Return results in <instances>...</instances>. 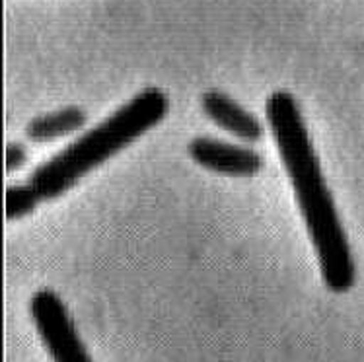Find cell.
I'll return each instance as SVG.
<instances>
[{
	"label": "cell",
	"mask_w": 364,
	"mask_h": 362,
	"mask_svg": "<svg viewBox=\"0 0 364 362\" xmlns=\"http://www.w3.org/2000/svg\"><path fill=\"white\" fill-rule=\"evenodd\" d=\"M265 111L318 253L323 282L333 292H347L357 281L355 259L333 195L327 189L320 160L314 152L302 111L289 92H275L267 100Z\"/></svg>",
	"instance_id": "1"
},
{
	"label": "cell",
	"mask_w": 364,
	"mask_h": 362,
	"mask_svg": "<svg viewBox=\"0 0 364 362\" xmlns=\"http://www.w3.org/2000/svg\"><path fill=\"white\" fill-rule=\"evenodd\" d=\"M84 123H86V113L80 107L70 105L65 110L33 119L30 125L26 127V137L31 142H47L68 133H75L80 127H84Z\"/></svg>",
	"instance_id": "6"
},
{
	"label": "cell",
	"mask_w": 364,
	"mask_h": 362,
	"mask_svg": "<svg viewBox=\"0 0 364 362\" xmlns=\"http://www.w3.org/2000/svg\"><path fill=\"white\" fill-rule=\"evenodd\" d=\"M28 162V150L20 142H10L6 147V156H4V168L6 174H12L18 168H22Z\"/></svg>",
	"instance_id": "8"
},
{
	"label": "cell",
	"mask_w": 364,
	"mask_h": 362,
	"mask_svg": "<svg viewBox=\"0 0 364 362\" xmlns=\"http://www.w3.org/2000/svg\"><path fill=\"white\" fill-rule=\"evenodd\" d=\"M30 312L53 362H92L65 304L53 290L31 296Z\"/></svg>",
	"instance_id": "3"
},
{
	"label": "cell",
	"mask_w": 364,
	"mask_h": 362,
	"mask_svg": "<svg viewBox=\"0 0 364 362\" xmlns=\"http://www.w3.org/2000/svg\"><path fill=\"white\" fill-rule=\"evenodd\" d=\"M38 189L31 183L28 185H10L6 189V220H16L22 216L30 215L41 203Z\"/></svg>",
	"instance_id": "7"
},
{
	"label": "cell",
	"mask_w": 364,
	"mask_h": 362,
	"mask_svg": "<svg viewBox=\"0 0 364 362\" xmlns=\"http://www.w3.org/2000/svg\"><path fill=\"white\" fill-rule=\"evenodd\" d=\"M168 97L158 88L142 90L94 129L70 142L31 171L30 183L43 201L55 199L80 181L88 171L129 147L139 137L156 127L168 113Z\"/></svg>",
	"instance_id": "2"
},
{
	"label": "cell",
	"mask_w": 364,
	"mask_h": 362,
	"mask_svg": "<svg viewBox=\"0 0 364 362\" xmlns=\"http://www.w3.org/2000/svg\"><path fill=\"white\" fill-rule=\"evenodd\" d=\"M203 111L213 123L228 131L240 141L257 142L263 137V127L250 111H245L223 92H207L203 96Z\"/></svg>",
	"instance_id": "5"
},
{
	"label": "cell",
	"mask_w": 364,
	"mask_h": 362,
	"mask_svg": "<svg viewBox=\"0 0 364 362\" xmlns=\"http://www.w3.org/2000/svg\"><path fill=\"white\" fill-rule=\"evenodd\" d=\"M187 152L201 168L232 178H252L263 168L261 158L252 148L199 137L189 142Z\"/></svg>",
	"instance_id": "4"
}]
</instances>
